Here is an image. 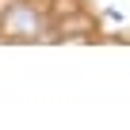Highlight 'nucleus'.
<instances>
[{"mask_svg":"<svg viewBox=\"0 0 130 130\" xmlns=\"http://www.w3.org/2000/svg\"><path fill=\"white\" fill-rule=\"evenodd\" d=\"M54 19L35 0H12L0 12V35L12 42H54Z\"/></svg>","mask_w":130,"mask_h":130,"instance_id":"obj_1","label":"nucleus"}]
</instances>
